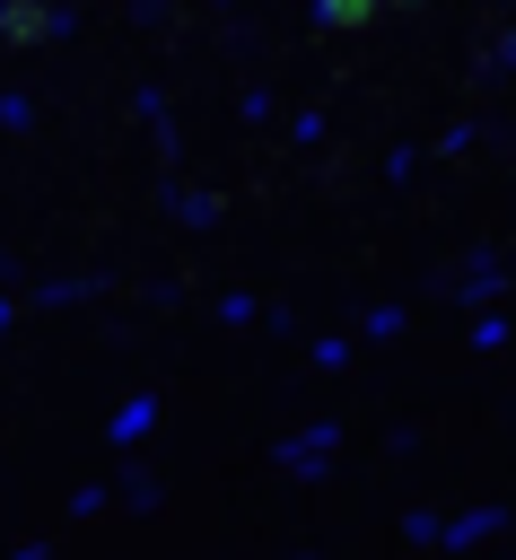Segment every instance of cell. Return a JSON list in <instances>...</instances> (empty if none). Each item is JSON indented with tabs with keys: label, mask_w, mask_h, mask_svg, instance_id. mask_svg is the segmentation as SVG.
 <instances>
[{
	"label": "cell",
	"mask_w": 516,
	"mask_h": 560,
	"mask_svg": "<svg viewBox=\"0 0 516 560\" xmlns=\"http://www.w3.org/2000/svg\"><path fill=\"white\" fill-rule=\"evenodd\" d=\"M394 9H411V0H394Z\"/></svg>",
	"instance_id": "3"
},
{
	"label": "cell",
	"mask_w": 516,
	"mask_h": 560,
	"mask_svg": "<svg viewBox=\"0 0 516 560\" xmlns=\"http://www.w3.org/2000/svg\"><path fill=\"white\" fill-rule=\"evenodd\" d=\"M315 9H324V26H367L385 0H315Z\"/></svg>",
	"instance_id": "2"
},
{
	"label": "cell",
	"mask_w": 516,
	"mask_h": 560,
	"mask_svg": "<svg viewBox=\"0 0 516 560\" xmlns=\"http://www.w3.org/2000/svg\"><path fill=\"white\" fill-rule=\"evenodd\" d=\"M44 35H52V9H44V0H0V44L26 52V44H44Z\"/></svg>",
	"instance_id": "1"
}]
</instances>
